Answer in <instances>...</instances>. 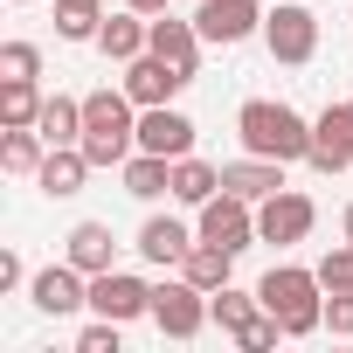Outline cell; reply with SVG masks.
Segmentation results:
<instances>
[{"mask_svg":"<svg viewBox=\"0 0 353 353\" xmlns=\"http://www.w3.org/2000/svg\"><path fill=\"white\" fill-rule=\"evenodd\" d=\"M35 132L49 139V145H77L83 139V97H42V118H35Z\"/></svg>","mask_w":353,"mask_h":353,"instance_id":"cell-24","label":"cell"},{"mask_svg":"<svg viewBox=\"0 0 353 353\" xmlns=\"http://www.w3.org/2000/svg\"><path fill=\"white\" fill-rule=\"evenodd\" d=\"M194 215H201V222H194L201 243H222V250H236V256L256 243V201H243V194H229V188H222L215 201H201Z\"/></svg>","mask_w":353,"mask_h":353,"instance_id":"cell-7","label":"cell"},{"mask_svg":"<svg viewBox=\"0 0 353 353\" xmlns=\"http://www.w3.org/2000/svg\"><path fill=\"white\" fill-rule=\"evenodd\" d=\"M188 83H194L188 70H173V63H166V56H152V49L125 63V97H132L139 111H145V104H173Z\"/></svg>","mask_w":353,"mask_h":353,"instance_id":"cell-12","label":"cell"},{"mask_svg":"<svg viewBox=\"0 0 353 353\" xmlns=\"http://www.w3.org/2000/svg\"><path fill=\"white\" fill-rule=\"evenodd\" d=\"M312 173H353V111L346 104H325L312 118V152H305Z\"/></svg>","mask_w":353,"mask_h":353,"instance_id":"cell-11","label":"cell"},{"mask_svg":"<svg viewBox=\"0 0 353 353\" xmlns=\"http://www.w3.org/2000/svg\"><path fill=\"white\" fill-rule=\"evenodd\" d=\"M339 236H346V243H353V201H346V208H339Z\"/></svg>","mask_w":353,"mask_h":353,"instance_id":"cell-35","label":"cell"},{"mask_svg":"<svg viewBox=\"0 0 353 353\" xmlns=\"http://www.w3.org/2000/svg\"><path fill=\"white\" fill-rule=\"evenodd\" d=\"M325 332L353 339V291H325Z\"/></svg>","mask_w":353,"mask_h":353,"instance_id":"cell-32","label":"cell"},{"mask_svg":"<svg viewBox=\"0 0 353 353\" xmlns=\"http://www.w3.org/2000/svg\"><path fill=\"white\" fill-rule=\"evenodd\" d=\"M319 229V201L312 194H298V188H277L270 201H256V243H305Z\"/></svg>","mask_w":353,"mask_h":353,"instance_id":"cell-6","label":"cell"},{"mask_svg":"<svg viewBox=\"0 0 353 353\" xmlns=\"http://www.w3.org/2000/svg\"><path fill=\"white\" fill-rule=\"evenodd\" d=\"M263 49H270V63L305 70L319 56V14L305 8V0H277V8L263 14Z\"/></svg>","mask_w":353,"mask_h":353,"instance_id":"cell-4","label":"cell"},{"mask_svg":"<svg viewBox=\"0 0 353 353\" xmlns=\"http://www.w3.org/2000/svg\"><path fill=\"white\" fill-rule=\"evenodd\" d=\"M90 312H104V319H118V325L152 319V284L132 277V270H97V277H90Z\"/></svg>","mask_w":353,"mask_h":353,"instance_id":"cell-10","label":"cell"},{"mask_svg":"<svg viewBox=\"0 0 353 353\" xmlns=\"http://www.w3.org/2000/svg\"><path fill=\"white\" fill-rule=\"evenodd\" d=\"M222 194V166H208V159H173V201L181 208H201V201H215Z\"/></svg>","mask_w":353,"mask_h":353,"instance_id":"cell-23","label":"cell"},{"mask_svg":"<svg viewBox=\"0 0 353 353\" xmlns=\"http://www.w3.org/2000/svg\"><path fill=\"white\" fill-rule=\"evenodd\" d=\"M125 8H139V14H166L173 0H125Z\"/></svg>","mask_w":353,"mask_h":353,"instance_id":"cell-34","label":"cell"},{"mask_svg":"<svg viewBox=\"0 0 353 353\" xmlns=\"http://www.w3.org/2000/svg\"><path fill=\"white\" fill-rule=\"evenodd\" d=\"M118 339H125V325L97 312V319H90L83 332H77V353H118Z\"/></svg>","mask_w":353,"mask_h":353,"instance_id":"cell-31","label":"cell"},{"mask_svg":"<svg viewBox=\"0 0 353 353\" xmlns=\"http://www.w3.org/2000/svg\"><path fill=\"white\" fill-rule=\"evenodd\" d=\"M319 284H325V291H353V243H332V250L319 256Z\"/></svg>","mask_w":353,"mask_h":353,"instance_id":"cell-30","label":"cell"},{"mask_svg":"<svg viewBox=\"0 0 353 353\" xmlns=\"http://www.w3.org/2000/svg\"><path fill=\"white\" fill-rule=\"evenodd\" d=\"M14 291H28V263L21 250H0V298H14Z\"/></svg>","mask_w":353,"mask_h":353,"instance_id":"cell-33","label":"cell"},{"mask_svg":"<svg viewBox=\"0 0 353 353\" xmlns=\"http://www.w3.org/2000/svg\"><path fill=\"white\" fill-rule=\"evenodd\" d=\"M208 319H215V312H208V291L188 284L181 270H173L166 284H152V325H159L166 339H201Z\"/></svg>","mask_w":353,"mask_h":353,"instance_id":"cell-5","label":"cell"},{"mask_svg":"<svg viewBox=\"0 0 353 353\" xmlns=\"http://www.w3.org/2000/svg\"><path fill=\"white\" fill-rule=\"evenodd\" d=\"M256 298H263V312H277V319H284V339H305V332H319V325H325V284H319V270L270 263V270H263V284H256Z\"/></svg>","mask_w":353,"mask_h":353,"instance_id":"cell-3","label":"cell"},{"mask_svg":"<svg viewBox=\"0 0 353 353\" xmlns=\"http://www.w3.org/2000/svg\"><path fill=\"white\" fill-rule=\"evenodd\" d=\"M42 159H49V139L35 125H0V166H8L14 181H35Z\"/></svg>","mask_w":353,"mask_h":353,"instance_id":"cell-20","label":"cell"},{"mask_svg":"<svg viewBox=\"0 0 353 353\" xmlns=\"http://www.w3.org/2000/svg\"><path fill=\"white\" fill-rule=\"evenodd\" d=\"M201 28L194 21H173V8L166 14H152V56H166L173 70H188V77H201Z\"/></svg>","mask_w":353,"mask_h":353,"instance_id":"cell-17","label":"cell"},{"mask_svg":"<svg viewBox=\"0 0 353 353\" xmlns=\"http://www.w3.org/2000/svg\"><path fill=\"white\" fill-rule=\"evenodd\" d=\"M104 28V0H56V35L63 42H97Z\"/></svg>","mask_w":353,"mask_h":353,"instance_id":"cell-25","label":"cell"},{"mask_svg":"<svg viewBox=\"0 0 353 353\" xmlns=\"http://www.w3.org/2000/svg\"><path fill=\"white\" fill-rule=\"evenodd\" d=\"M28 305H35L42 319H70V312H83V305H90V277L63 256V263H49V270H35V277H28Z\"/></svg>","mask_w":353,"mask_h":353,"instance_id":"cell-8","label":"cell"},{"mask_svg":"<svg viewBox=\"0 0 353 353\" xmlns=\"http://www.w3.org/2000/svg\"><path fill=\"white\" fill-rule=\"evenodd\" d=\"M208 312H215V325H222V332L236 339V332H243V325H250V319L263 312V298H256V291H236V284H222V291L208 298Z\"/></svg>","mask_w":353,"mask_h":353,"instance_id":"cell-26","label":"cell"},{"mask_svg":"<svg viewBox=\"0 0 353 353\" xmlns=\"http://www.w3.org/2000/svg\"><path fill=\"white\" fill-rule=\"evenodd\" d=\"M346 111H353V97H346Z\"/></svg>","mask_w":353,"mask_h":353,"instance_id":"cell-37","label":"cell"},{"mask_svg":"<svg viewBox=\"0 0 353 353\" xmlns=\"http://www.w3.org/2000/svg\"><path fill=\"white\" fill-rule=\"evenodd\" d=\"M145 49H152V14H139V8L104 14V28H97V56H104V63H132V56H145Z\"/></svg>","mask_w":353,"mask_h":353,"instance_id":"cell-15","label":"cell"},{"mask_svg":"<svg viewBox=\"0 0 353 353\" xmlns=\"http://www.w3.org/2000/svg\"><path fill=\"white\" fill-rule=\"evenodd\" d=\"M222 188L243 194V201H270V194L284 188V159H256V152H243V159L222 166Z\"/></svg>","mask_w":353,"mask_h":353,"instance_id":"cell-19","label":"cell"},{"mask_svg":"<svg viewBox=\"0 0 353 353\" xmlns=\"http://www.w3.org/2000/svg\"><path fill=\"white\" fill-rule=\"evenodd\" d=\"M63 256H70L83 277H97V270H118V236H111V222H77V229L63 236Z\"/></svg>","mask_w":353,"mask_h":353,"instance_id":"cell-18","label":"cell"},{"mask_svg":"<svg viewBox=\"0 0 353 353\" xmlns=\"http://www.w3.org/2000/svg\"><path fill=\"white\" fill-rule=\"evenodd\" d=\"M90 152L83 145H49V159H42V173H35V188L49 194V201H70V194H83V181H90Z\"/></svg>","mask_w":353,"mask_h":353,"instance_id":"cell-16","label":"cell"},{"mask_svg":"<svg viewBox=\"0 0 353 353\" xmlns=\"http://www.w3.org/2000/svg\"><path fill=\"white\" fill-rule=\"evenodd\" d=\"M77 145L90 152V166H125L139 152V104L125 97V83L83 97V139Z\"/></svg>","mask_w":353,"mask_h":353,"instance_id":"cell-1","label":"cell"},{"mask_svg":"<svg viewBox=\"0 0 353 353\" xmlns=\"http://www.w3.org/2000/svg\"><path fill=\"white\" fill-rule=\"evenodd\" d=\"M236 139H243V152L291 166V159L312 152V118H298V111L277 104V97H250V104L236 111Z\"/></svg>","mask_w":353,"mask_h":353,"instance_id":"cell-2","label":"cell"},{"mask_svg":"<svg viewBox=\"0 0 353 353\" xmlns=\"http://www.w3.org/2000/svg\"><path fill=\"white\" fill-rule=\"evenodd\" d=\"M139 152L188 159V152H194V118L173 111V104H145V111H139Z\"/></svg>","mask_w":353,"mask_h":353,"instance_id":"cell-13","label":"cell"},{"mask_svg":"<svg viewBox=\"0 0 353 353\" xmlns=\"http://www.w3.org/2000/svg\"><path fill=\"white\" fill-rule=\"evenodd\" d=\"M152 270H181V256L194 250V229L188 222H173V215H145V229H139V243H132Z\"/></svg>","mask_w":353,"mask_h":353,"instance_id":"cell-14","label":"cell"},{"mask_svg":"<svg viewBox=\"0 0 353 353\" xmlns=\"http://www.w3.org/2000/svg\"><path fill=\"white\" fill-rule=\"evenodd\" d=\"M229 270H236V250H222V243H201V236H194V250L181 256V277H188V284H201L208 298L229 284Z\"/></svg>","mask_w":353,"mask_h":353,"instance_id":"cell-21","label":"cell"},{"mask_svg":"<svg viewBox=\"0 0 353 353\" xmlns=\"http://www.w3.org/2000/svg\"><path fill=\"white\" fill-rule=\"evenodd\" d=\"M118 173H125V194H132V201H159V194H173V159H159V152H132Z\"/></svg>","mask_w":353,"mask_h":353,"instance_id":"cell-22","label":"cell"},{"mask_svg":"<svg viewBox=\"0 0 353 353\" xmlns=\"http://www.w3.org/2000/svg\"><path fill=\"white\" fill-rule=\"evenodd\" d=\"M8 77H42V49L35 42H0V83H8Z\"/></svg>","mask_w":353,"mask_h":353,"instance_id":"cell-28","label":"cell"},{"mask_svg":"<svg viewBox=\"0 0 353 353\" xmlns=\"http://www.w3.org/2000/svg\"><path fill=\"white\" fill-rule=\"evenodd\" d=\"M263 0H201L194 8V28H201V42H222V49H236V42H250V35H263Z\"/></svg>","mask_w":353,"mask_h":353,"instance_id":"cell-9","label":"cell"},{"mask_svg":"<svg viewBox=\"0 0 353 353\" xmlns=\"http://www.w3.org/2000/svg\"><path fill=\"white\" fill-rule=\"evenodd\" d=\"M277 339H284V319H277V312H256V319L236 332V346H243V353H270Z\"/></svg>","mask_w":353,"mask_h":353,"instance_id":"cell-29","label":"cell"},{"mask_svg":"<svg viewBox=\"0 0 353 353\" xmlns=\"http://www.w3.org/2000/svg\"><path fill=\"white\" fill-rule=\"evenodd\" d=\"M8 8H35V0H8Z\"/></svg>","mask_w":353,"mask_h":353,"instance_id":"cell-36","label":"cell"},{"mask_svg":"<svg viewBox=\"0 0 353 353\" xmlns=\"http://www.w3.org/2000/svg\"><path fill=\"white\" fill-rule=\"evenodd\" d=\"M42 118V90L28 77H8L0 83V125H35Z\"/></svg>","mask_w":353,"mask_h":353,"instance_id":"cell-27","label":"cell"}]
</instances>
